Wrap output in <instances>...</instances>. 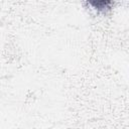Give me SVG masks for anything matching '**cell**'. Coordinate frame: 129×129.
Returning <instances> with one entry per match:
<instances>
[{
    "label": "cell",
    "mask_w": 129,
    "mask_h": 129,
    "mask_svg": "<svg viewBox=\"0 0 129 129\" xmlns=\"http://www.w3.org/2000/svg\"><path fill=\"white\" fill-rule=\"evenodd\" d=\"M92 5H95L98 9H106L107 5H110V1H97V2H91Z\"/></svg>",
    "instance_id": "1"
}]
</instances>
